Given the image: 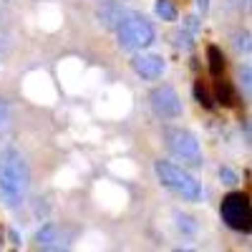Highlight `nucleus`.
Returning a JSON list of instances; mask_svg holds the SVG:
<instances>
[{"label":"nucleus","mask_w":252,"mask_h":252,"mask_svg":"<svg viewBox=\"0 0 252 252\" xmlns=\"http://www.w3.org/2000/svg\"><path fill=\"white\" fill-rule=\"evenodd\" d=\"M31 187V169L26 157L13 146L0 149V202L8 209H18L26 202Z\"/></svg>","instance_id":"nucleus-1"},{"label":"nucleus","mask_w":252,"mask_h":252,"mask_svg":"<svg viewBox=\"0 0 252 252\" xmlns=\"http://www.w3.org/2000/svg\"><path fill=\"white\" fill-rule=\"evenodd\" d=\"M154 174H157L161 187H166L169 192H174L184 202H192V204L202 202V197H204L202 184L189 174L184 166H179L174 161H166V159H157L154 161Z\"/></svg>","instance_id":"nucleus-2"},{"label":"nucleus","mask_w":252,"mask_h":252,"mask_svg":"<svg viewBox=\"0 0 252 252\" xmlns=\"http://www.w3.org/2000/svg\"><path fill=\"white\" fill-rule=\"evenodd\" d=\"M116 38H119V46L124 51H146L149 46H154L157 40V33H154V26L149 20H144V15H136L131 13L124 23L116 28Z\"/></svg>","instance_id":"nucleus-3"},{"label":"nucleus","mask_w":252,"mask_h":252,"mask_svg":"<svg viewBox=\"0 0 252 252\" xmlns=\"http://www.w3.org/2000/svg\"><path fill=\"white\" fill-rule=\"evenodd\" d=\"M164 144H166V149H169L182 164H189V166H202L204 164L202 144H199V139L192 131L179 129V126L166 129L164 131Z\"/></svg>","instance_id":"nucleus-4"},{"label":"nucleus","mask_w":252,"mask_h":252,"mask_svg":"<svg viewBox=\"0 0 252 252\" xmlns=\"http://www.w3.org/2000/svg\"><path fill=\"white\" fill-rule=\"evenodd\" d=\"M222 220L227 227L237 229V232H247L250 229V197L245 192H232L222 199Z\"/></svg>","instance_id":"nucleus-5"},{"label":"nucleus","mask_w":252,"mask_h":252,"mask_svg":"<svg viewBox=\"0 0 252 252\" xmlns=\"http://www.w3.org/2000/svg\"><path fill=\"white\" fill-rule=\"evenodd\" d=\"M131 109V94L129 89L124 86H111L101 94L98 103H96V111L103 116V119H121L126 116Z\"/></svg>","instance_id":"nucleus-6"},{"label":"nucleus","mask_w":252,"mask_h":252,"mask_svg":"<svg viewBox=\"0 0 252 252\" xmlns=\"http://www.w3.org/2000/svg\"><path fill=\"white\" fill-rule=\"evenodd\" d=\"M149 103L159 119H179L184 114V103H182V96L177 94V89L172 86H157L152 94H149Z\"/></svg>","instance_id":"nucleus-7"},{"label":"nucleus","mask_w":252,"mask_h":252,"mask_svg":"<svg viewBox=\"0 0 252 252\" xmlns=\"http://www.w3.org/2000/svg\"><path fill=\"white\" fill-rule=\"evenodd\" d=\"M23 94L33 101V103H43V106H51L56 101V83L51 81V76L46 71H31L23 81Z\"/></svg>","instance_id":"nucleus-8"},{"label":"nucleus","mask_w":252,"mask_h":252,"mask_svg":"<svg viewBox=\"0 0 252 252\" xmlns=\"http://www.w3.org/2000/svg\"><path fill=\"white\" fill-rule=\"evenodd\" d=\"M131 71L141 81H159L166 73V58L159 56V53H141V51H136V56L131 58Z\"/></svg>","instance_id":"nucleus-9"},{"label":"nucleus","mask_w":252,"mask_h":252,"mask_svg":"<svg viewBox=\"0 0 252 252\" xmlns=\"http://www.w3.org/2000/svg\"><path fill=\"white\" fill-rule=\"evenodd\" d=\"M96 202L106 209V212H121V209L126 207V202H129V194H126V189L116 182H101L96 184Z\"/></svg>","instance_id":"nucleus-10"},{"label":"nucleus","mask_w":252,"mask_h":252,"mask_svg":"<svg viewBox=\"0 0 252 252\" xmlns=\"http://www.w3.org/2000/svg\"><path fill=\"white\" fill-rule=\"evenodd\" d=\"M131 13H134L131 8H126L124 3H114V0H109V3H103L101 8H96L98 23H101L103 28H114V31H116Z\"/></svg>","instance_id":"nucleus-11"},{"label":"nucleus","mask_w":252,"mask_h":252,"mask_svg":"<svg viewBox=\"0 0 252 252\" xmlns=\"http://www.w3.org/2000/svg\"><path fill=\"white\" fill-rule=\"evenodd\" d=\"M83 63L78 58H66L58 66V73H61V81L63 86H66L68 91H81L83 89V81H86V76H83Z\"/></svg>","instance_id":"nucleus-12"},{"label":"nucleus","mask_w":252,"mask_h":252,"mask_svg":"<svg viewBox=\"0 0 252 252\" xmlns=\"http://www.w3.org/2000/svg\"><path fill=\"white\" fill-rule=\"evenodd\" d=\"M61 240H63V235H61V227L56 222H46L35 232V242H38V247H43V250H58Z\"/></svg>","instance_id":"nucleus-13"},{"label":"nucleus","mask_w":252,"mask_h":252,"mask_svg":"<svg viewBox=\"0 0 252 252\" xmlns=\"http://www.w3.org/2000/svg\"><path fill=\"white\" fill-rule=\"evenodd\" d=\"M38 23H40V28L43 31H58L61 28V23H63V15H61V10L56 8V5H40V10H38Z\"/></svg>","instance_id":"nucleus-14"},{"label":"nucleus","mask_w":252,"mask_h":252,"mask_svg":"<svg viewBox=\"0 0 252 252\" xmlns=\"http://www.w3.org/2000/svg\"><path fill=\"white\" fill-rule=\"evenodd\" d=\"M154 15L164 23H177L179 20V8L174 5V0H154Z\"/></svg>","instance_id":"nucleus-15"},{"label":"nucleus","mask_w":252,"mask_h":252,"mask_svg":"<svg viewBox=\"0 0 252 252\" xmlns=\"http://www.w3.org/2000/svg\"><path fill=\"white\" fill-rule=\"evenodd\" d=\"M207 58H209V63H207L209 73L220 76V73L224 71V53H222V48H220V46H209V48H207Z\"/></svg>","instance_id":"nucleus-16"},{"label":"nucleus","mask_w":252,"mask_h":252,"mask_svg":"<svg viewBox=\"0 0 252 252\" xmlns=\"http://www.w3.org/2000/svg\"><path fill=\"white\" fill-rule=\"evenodd\" d=\"M215 78H217V81H215V94H212V98L220 101V103H224V106H232V103H235V96H232L229 83H227L224 78H220V76H215Z\"/></svg>","instance_id":"nucleus-17"},{"label":"nucleus","mask_w":252,"mask_h":252,"mask_svg":"<svg viewBox=\"0 0 252 252\" xmlns=\"http://www.w3.org/2000/svg\"><path fill=\"white\" fill-rule=\"evenodd\" d=\"M174 220H177V229L182 235H197L199 232V224L194 217H189L184 212H174Z\"/></svg>","instance_id":"nucleus-18"},{"label":"nucleus","mask_w":252,"mask_h":252,"mask_svg":"<svg viewBox=\"0 0 252 252\" xmlns=\"http://www.w3.org/2000/svg\"><path fill=\"white\" fill-rule=\"evenodd\" d=\"M111 172L119 174L121 179H134L136 177V166L129 159H116V161H111Z\"/></svg>","instance_id":"nucleus-19"},{"label":"nucleus","mask_w":252,"mask_h":252,"mask_svg":"<svg viewBox=\"0 0 252 252\" xmlns=\"http://www.w3.org/2000/svg\"><path fill=\"white\" fill-rule=\"evenodd\" d=\"M194 98H197V103H202L204 109H215V98H212V94L207 91V86H202V78L194 83Z\"/></svg>","instance_id":"nucleus-20"},{"label":"nucleus","mask_w":252,"mask_h":252,"mask_svg":"<svg viewBox=\"0 0 252 252\" xmlns=\"http://www.w3.org/2000/svg\"><path fill=\"white\" fill-rule=\"evenodd\" d=\"M174 46L177 48H182V51H192L194 48V40H192V33L189 31H179V33H174Z\"/></svg>","instance_id":"nucleus-21"},{"label":"nucleus","mask_w":252,"mask_h":252,"mask_svg":"<svg viewBox=\"0 0 252 252\" xmlns=\"http://www.w3.org/2000/svg\"><path fill=\"white\" fill-rule=\"evenodd\" d=\"M220 182H222L224 187H237V184H240V177H237L235 169H229V166H222V169H220Z\"/></svg>","instance_id":"nucleus-22"},{"label":"nucleus","mask_w":252,"mask_h":252,"mask_svg":"<svg viewBox=\"0 0 252 252\" xmlns=\"http://www.w3.org/2000/svg\"><path fill=\"white\" fill-rule=\"evenodd\" d=\"M56 182H58L61 187H73V184H76V172L66 166V169H61V172H58Z\"/></svg>","instance_id":"nucleus-23"},{"label":"nucleus","mask_w":252,"mask_h":252,"mask_svg":"<svg viewBox=\"0 0 252 252\" xmlns=\"http://www.w3.org/2000/svg\"><path fill=\"white\" fill-rule=\"evenodd\" d=\"M250 81H252V71H250V66L245 63V66L240 68V86L245 89V96H250Z\"/></svg>","instance_id":"nucleus-24"},{"label":"nucleus","mask_w":252,"mask_h":252,"mask_svg":"<svg viewBox=\"0 0 252 252\" xmlns=\"http://www.w3.org/2000/svg\"><path fill=\"white\" fill-rule=\"evenodd\" d=\"M199 28H202V23H199V18L197 15H187L184 18V31H189V33H199Z\"/></svg>","instance_id":"nucleus-25"},{"label":"nucleus","mask_w":252,"mask_h":252,"mask_svg":"<svg viewBox=\"0 0 252 252\" xmlns=\"http://www.w3.org/2000/svg\"><path fill=\"white\" fill-rule=\"evenodd\" d=\"M8 121H10V111H8V103L0 98V129H5L8 126Z\"/></svg>","instance_id":"nucleus-26"},{"label":"nucleus","mask_w":252,"mask_h":252,"mask_svg":"<svg viewBox=\"0 0 252 252\" xmlns=\"http://www.w3.org/2000/svg\"><path fill=\"white\" fill-rule=\"evenodd\" d=\"M8 237H10V242H13V245H15V247H18V245H20V235H18V232H15V229H8Z\"/></svg>","instance_id":"nucleus-27"},{"label":"nucleus","mask_w":252,"mask_h":252,"mask_svg":"<svg viewBox=\"0 0 252 252\" xmlns=\"http://www.w3.org/2000/svg\"><path fill=\"white\" fill-rule=\"evenodd\" d=\"M194 3H197V8H199L202 13H207V10H209V0H194Z\"/></svg>","instance_id":"nucleus-28"}]
</instances>
